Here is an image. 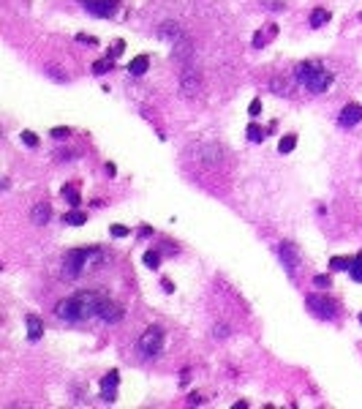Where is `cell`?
<instances>
[{"instance_id":"cell-7","label":"cell","mask_w":362,"mask_h":409,"mask_svg":"<svg viewBox=\"0 0 362 409\" xmlns=\"http://www.w3.org/2000/svg\"><path fill=\"white\" fill-rule=\"evenodd\" d=\"M180 90H183L185 98L199 96V90H202V76H199L193 69H185L183 76H180Z\"/></svg>"},{"instance_id":"cell-27","label":"cell","mask_w":362,"mask_h":409,"mask_svg":"<svg viewBox=\"0 0 362 409\" xmlns=\"http://www.w3.org/2000/svg\"><path fill=\"white\" fill-rule=\"evenodd\" d=\"M128 232H131V229L128 227H120V224H112V227H109V235L112 237H125Z\"/></svg>"},{"instance_id":"cell-15","label":"cell","mask_w":362,"mask_h":409,"mask_svg":"<svg viewBox=\"0 0 362 409\" xmlns=\"http://www.w3.org/2000/svg\"><path fill=\"white\" fill-rule=\"evenodd\" d=\"M147 69H150V57L147 55H137L128 63V74H134V76H142Z\"/></svg>"},{"instance_id":"cell-31","label":"cell","mask_w":362,"mask_h":409,"mask_svg":"<svg viewBox=\"0 0 362 409\" xmlns=\"http://www.w3.org/2000/svg\"><path fill=\"white\" fill-rule=\"evenodd\" d=\"M212 336H215V338H226V336H229V327H226V325H215V333H212Z\"/></svg>"},{"instance_id":"cell-29","label":"cell","mask_w":362,"mask_h":409,"mask_svg":"<svg viewBox=\"0 0 362 409\" xmlns=\"http://www.w3.org/2000/svg\"><path fill=\"white\" fill-rule=\"evenodd\" d=\"M264 8H273V11H283V0H261Z\"/></svg>"},{"instance_id":"cell-28","label":"cell","mask_w":362,"mask_h":409,"mask_svg":"<svg viewBox=\"0 0 362 409\" xmlns=\"http://www.w3.org/2000/svg\"><path fill=\"white\" fill-rule=\"evenodd\" d=\"M22 142H25L28 147H35L38 145V137H35L33 131H22Z\"/></svg>"},{"instance_id":"cell-23","label":"cell","mask_w":362,"mask_h":409,"mask_svg":"<svg viewBox=\"0 0 362 409\" xmlns=\"http://www.w3.org/2000/svg\"><path fill=\"white\" fill-rule=\"evenodd\" d=\"M351 262H354V259H348V257H332L329 259V267H332V270H348Z\"/></svg>"},{"instance_id":"cell-11","label":"cell","mask_w":362,"mask_h":409,"mask_svg":"<svg viewBox=\"0 0 362 409\" xmlns=\"http://www.w3.org/2000/svg\"><path fill=\"white\" fill-rule=\"evenodd\" d=\"M117 382H120V374L117 371H109V374L101 379V398L103 401H115L117 398Z\"/></svg>"},{"instance_id":"cell-16","label":"cell","mask_w":362,"mask_h":409,"mask_svg":"<svg viewBox=\"0 0 362 409\" xmlns=\"http://www.w3.org/2000/svg\"><path fill=\"white\" fill-rule=\"evenodd\" d=\"M63 224H69V227H82V224H87V213H82V210H69V213L63 215Z\"/></svg>"},{"instance_id":"cell-22","label":"cell","mask_w":362,"mask_h":409,"mask_svg":"<svg viewBox=\"0 0 362 409\" xmlns=\"http://www.w3.org/2000/svg\"><path fill=\"white\" fill-rule=\"evenodd\" d=\"M294 147H297V137H294V134H286V137L278 142V150L280 153H292Z\"/></svg>"},{"instance_id":"cell-8","label":"cell","mask_w":362,"mask_h":409,"mask_svg":"<svg viewBox=\"0 0 362 409\" xmlns=\"http://www.w3.org/2000/svg\"><path fill=\"white\" fill-rule=\"evenodd\" d=\"M85 11L93 14V17H101V19H109V17H115L117 3L115 0H87V3H85Z\"/></svg>"},{"instance_id":"cell-19","label":"cell","mask_w":362,"mask_h":409,"mask_svg":"<svg viewBox=\"0 0 362 409\" xmlns=\"http://www.w3.org/2000/svg\"><path fill=\"white\" fill-rule=\"evenodd\" d=\"M348 276L354 278L357 284H362V251L354 257V262H351V267H348Z\"/></svg>"},{"instance_id":"cell-21","label":"cell","mask_w":362,"mask_h":409,"mask_svg":"<svg viewBox=\"0 0 362 409\" xmlns=\"http://www.w3.org/2000/svg\"><path fill=\"white\" fill-rule=\"evenodd\" d=\"M264 137H267V131L261 128L259 123H251V125H248V139H251V142H264Z\"/></svg>"},{"instance_id":"cell-25","label":"cell","mask_w":362,"mask_h":409,"mask_svg":"<svg viewBox=\"0 0 362 409\" xmlns=\"http://www.w3.org/2000/svg\"><path fill=\"white\" fill-rule=\"evenodd\" d=\"M49 137L57 139V142H63V139L71 137V128H63V125H57V128H52V131H49Z\"/></svg>"},{"instance_id":"cell-20","label":"cell","mask_w":362,"mask_h":409,"mask_svg":"<svg viewBox=\"0 0 362 409\" xmlns=\"http://www.w3.org/2000/svg\"><path fill=\"white\" fill-rule=\"evenodd\" d=\"M63 196L69 199V205H71V208H79V202H82V196H79L76 186H63Z\"/></svg>"},{"instance_id":"cell-26","label":"cell","mask_w":362,"mask_h":409,"mask_svg":"<svg viewBox=\"0 0 362 409\" xmlns=\"http://www.w3.org/2000/svg\"><path fill=\"white\" fill-rule=\"evenodd\" d=\"M248 115H251L253 120L261 115V98H253V101H251V107H248Z\"/></svg>"},{"instance_id":"cell-5","label":"cell","mask_w":362,"mask_h":409,"mask_svg":"<svg viewBox=\"0 0 362 409\" xmlns=\"http://www.w3.org/2000/svg\"><path fill=\"white\" fill-rule=\"evenodd\" d=\"M139 352L144 355V357H155V355H161V349H164V330L161 327H147L142 336H139Z\"/></svg>"},{"instance_id":"cell-17","label":"cell","mask_w":362,"mask_h":409,"mask_svg":"<svg viewBox=\"0 0 362 409\" xmlns=\"http://www.w3.org/2000/svg\"><path fill=\"white\" fill-rule=\"evenodd\" d=\"M329 22V11L327 8H313V11H310V28H321V25H327Z\"/></svg>"},{"instance_id":"cell-32","label":"cell","mask_w":362,"mask_h":409,"mask_svg":"<svg viewBox=\"0 0 362 409\" xmlns=\"http://www.w3.org/2000/svg\"><path fill=\"white\" fill-rule=\"evenodd\" d=\"M76 41H82V44H93V47H96V38H93V36H85V33H79V36H76Z\"/></svg>"},{"instance_id":"cell-33","label":"cell","mask_w":362,"mask_h":409,"mask_svg":"<svg viewBox=\"0 0 362 409\" xmlns=\"http://www.w3.org/2000/svg\"><path fill=\"white\" fill-rule=\"evenodd\" d=\"M313 284H316V286H329V276H316Z\"/></svg>"},{"instance_id":"cell-36","label":"cell","mask_w":362,"mask_h":409,"mask_svg":"<svg viewBox=\"0 0 362 409\" xmlns=\"http://www.w3.org/2000/svg\"><path fill=\"white\" fill-rule=\"evenodd\" d=\"M82 3H87V0H82Z\"/></svg>"},{"instance_id":"cell-12","label":"cell","mask_w":362,"mask_h":409,"mask_svg":"<svg viewBox=\"0 0 362 409\" xmlns=\"http://www.w3.org/2000/svg\"><path fill=\"white\" fill-rule=\"evenodd\" d=\"M52 218V208H49V202H35L33 210H30V221L35 227H44V224Z\"/></svg>"},{"instance_id":"cell-6","label":"cell","mask_w":362,"mask_h":409,"mask_svg":"<svg viewBox=\"0 0 362 409\" xmlns=\"http://www.w3.org/2000/svg\"><path fill=\"white\" fill-rule=\"evenodd\" d=\"M278 257H280V262H283V267H286L289 276H294L297 267H300V251H297V246H294V243H280L278 246Z\"/></svg>"},{"instance_id":"cell-24","label":"cell","mask_w":362,"mask_h":409,"mask_svg":"<svg viewBox=\"0 0 362 409\" xmlns=\"http://www.w3.org/2000/svg\"><path fill=\"white\" fill-rule=\"evenodd\" d=\"M144 265H147L150 270H155L158 265H161V254H158V251H147V254H144Z\"/></svg>"},{"instance_id":"cell-18","label":"cell","mask_w":362,"mask_h":409,"mask_svg":"<svg viewBox=\"0 0 362 409\" xmlns=\"http://www.w3.org/2000/svg\"><path fill=\"white\" fill-rule=\"evenodd\" d=\"M112 69H115V57H109V55L103 57V60H96V63H93V74H98V76L106 74V71H112Z\"/></svg>"},{"instance_id":"cell-34","label":"cell","mask_w":362,"mask_h":409,"mask_svg":"<svg viewBox=\"0 0 362 409\" xmlns=\"http://www.w3.org/2000/svg\"><path fill=\"white\" fill-rule=\"evenodd\" d=\"M161 286H164L166 292H174V284H172L169 278H161Z\"/></svg>"},{"instance_id":"cell-4","label":"cell","mask_w":362,"mask_h":409,"mask_svg":"<svg viewBox=\"0 0 362 409\" xmlns=\"http://www.w3.org/2000/svg\"><path fill=\"white\" fill-rule=\"evenodd\" d=\"M305 305L310 308V314L319 317V319H335L338 317V305H335L327 295H319V292L305 295Z\"/></svg>"},{"instance_id":"cell-9","label":"cell","mask_w":362,"mask_h":409,"mask_svg":"<svg viewBox=\"0 0 362 409\" xmlns=\"http://www.w3.org/2000/svg\"><path fill=\"white\" fill-rule=\"evenodd\" d=\"M123 317H125L123 305H117L115 300H109V298H103V300H101V308H98V319L109 322V325H115V322H120Z\"/></svg>"},{"instance_id":"cell-13","label":"cell","mask_w":362,"mask_h":409,"mask_svg":"<svg viewBox=\"0 0 362 409\" xmlns=\"http://www.w3.org/2000/svg\"><path fill=\"white\" fill-rule=\"evenodd\" d=\"M25 325H28V338L30 341H38L44 336V322L35 317V314H28V317H25Z\"/></svg>"},{"instance_id":"cell-3","label":"cell","mask_w":362,"mask_h":409,"mask_svg":"<svg viewBox=\"0 0 362 409\" xmlns=\"http://www.w3.org/2000/svg\"><path fill=\"white\" fill-rule=\"evenodd\" d=\"M294 76H297V82L305 85L310 93H327L329 85H332V74H329L321 63H316V60L300 63V66L294 69Z\"/></svg>"},{"instance_id":"cell-2","label":"cell","mask_w":362,"mask_h":409,"mask_svg":"<svg viewBox=\"0 0 362 409\" xmlns=\"http://www.w3.org/2000/svg\"><path fill=\"white\" fill-rule=\"evenodd\" d=\"M106 259L98 246H82V249H71L63 257V278H79L85 273L96 270L98 265Z\"/></svg>"},{"instance_id":"cell-10","label":"cell","mask_w":362,"mask_h":409,"mask_svg":"<svg viewBox=\"0 0 362 409\" xmlns=\"http://www.w3.org/2000/svg\"><path fill=\"white\" fill-rule=\"evenodd\" d=\"M362 120V107L360 104H354V101H351V104H346L341 109V115H338V123L343 125V128H351V125H357Z\"/></svg>"},{"instance_id":"cell-30","label":"cell","mask_w":362,"mask_h":409,"mask_svg":"<svg viewBox=\"0 0 362 409\" xmlns=\"http://www.w3.org/2000/svg\"><path fill=\"white\" fill-rule=\"evenodd\" d=\"M47 74L52 76V79H57V82H69V76L57 74V69H55V66H47Z\"/></svg>"},{"instance_id":"cell-14","label":"cell","mask_w":362,"mask_h":409,"mask_svg":"<svg viewBox=\"0 0 362 409\" xmlns=\"http://www.w3.org/2000/svg\"><path fill=\"white\" fill-rule=\"evenodd\" d=\"M275 36H278V25H267V30H264V33L259 30V33L253 36V49H261L264 44H270V41H273Z\"/></svg>"},{"instance_id":"cell-1","label":"cell","mask_w":362,"mask_h":409,"mask_svg":"<svg viewBox=\"0 0 362 409\" xmlns=\"http://www.w3.org/2000/svg\"><path fill=\"white\" fill-rule=\"evenodd\" d=\"M101 300H103V295H98L93 289H82L76 295H71V298L60 300L55 305V317L66 319V322H87V319L98 317Z\"/></svg>"},{"instance_id":"cell-35","label":"cell","mask_w":362,"mask_h":409,"mask_svg":"<svg viewBox=\"0 0 362 409\" xmlns=\"http://www.w3.org/2000/svg\"><path fill=\"white\" fill-rule=\"evenodd\" d=\"M188 404H202V395H196V393H193L191 398H188Z\"/></svg>"}]
</instances>
